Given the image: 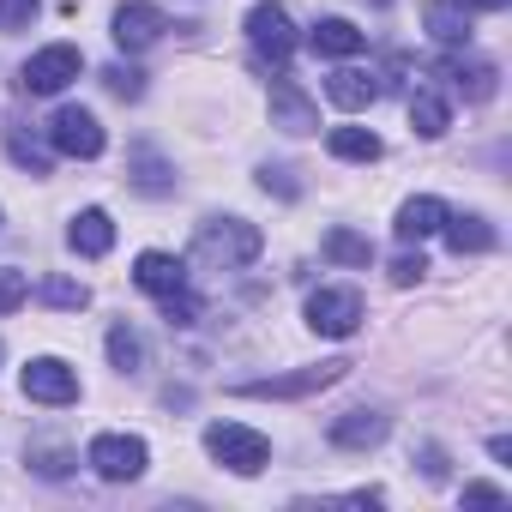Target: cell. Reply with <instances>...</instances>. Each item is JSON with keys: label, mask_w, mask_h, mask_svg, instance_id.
<instances>
[{"label": "cell", "mask_w": 512, "mask_h": 512, "mask_svg": "<svg viewBox=\"0 0 512 512\" xmlns=\"http://www.w3.org/2000/svg\"><path fill=\"white\" fill-rule=\"evenodd\" d=\"M133 284L145 290V296H169V290H181L187 284V266L175 260V253H139V266H133Z\"/></svg>", "instance_id": "13"}, {"label": "cell", "mask_w": 512, "mask_h": 512, "mask_svg": "<svg viewBox=\"0 0 512 512\" xmlns=\"http://www.w3.org/2000/svg\"><path fill=\"white\" fill-rule=\"evenodd\" d=\"M326 151H332V157H344V163H374V157H380V139H374L368 127H332Z\"/></svg>", "instance_id": "24"}, {"label": "cell", "mask_w": 512, "mask_h": 512, "mask_svg": "<svg viewBox=\"0 0 512 512\" xmlns=\"http://www.w3.org/2000/svg\"><path fill=\"white\" fill-rule=\"evenodd\" d=\"M205 452L217 464H229L235 476H260L272 464V440L260 428H241V422H211L205 428Z\"/></svg>", "instance_id": "2"}, {"label": "cell", "mask_w": 512, "mask_h": 512, "mask_svg": "<svg viewBox=\"0 0 512 512\" xmlns=\"http://www.w3.org/2000/svg\"><path fill=\"white\" fill-rule=\"evenodd\" d=\"M308 326L320 338H356L362 332V296L356 290H314L308 296Z\"/></svg>", "instance_id": "7"}, {"label": "cell", "mask_w": 512, "mask_h": 512, "mask_svg": "<svg viewBox=\"0 0 512 512\" xmlns=\"http://www.w3.org/2000/svg\"><path fill=\"white\" fill-rule=\"evenodd\" d=\"M260 187H266V193L278 187L284 199H296V181H290V169H260Z\"/></svg>", "instance_id": "35"}, {"label": "cell", "mask_w": 512, "mask_h": 512, "mask_svg": "<svg viewBox=\"0 0 512 512\" xmlns=\"http://www.w3.org/2000/svg\"><path fill=\"white\" fill-rule=\"evenodd\" d=\"M43 302H49V308H73V314H79V308L91 302V290H85V284H73V278H43Z\"/></svg>", "instance_id": "27"}, {"label": "cell", "mask_w": 512, "mask_h": 512, "mask_svg": "<svg viewBox=\"0 0 512 512\" xmlns=\"http://www.w3.org/2000/svg\"><path fill=\"white\" fill-rule=\"evenodd\" d=\"M25 464H31L37 476H49V482H61V476L73 470V452H67V446H31V452H25Z\"/></svg>", "instance_id": "26"}, {"label": "cell", "mask_w": 512, "mask_h": 512, "mask_svg": "<svg viewBox=\"0 0 512 512\" xmlns=\"http://www.w3.org/2000/svg\"><path fill=\"white\" fill-rule=\"evenodd\" d=\"M67 241H73V253H85V260H103V253L115 247V223H109V211H79L73 217V229H67Z\"/></svg>", "instance_id": "18"}, {"label": "cell", "mask_w": 512, "mask_h": 512, "mask_svg": "<svg viewBox=\"0 0 512 512\" xmlns=\"http://www.w3.org/2000/svg\"><path fill=\"white\" fill-rule=\"evenodd\" d=\"M260 247H266V235L253 229V223H241V217H211V223H199L193 260L211 266V272H241V266L260 260Z\"/></svg>", "instance_id": "1"}, {"label": "cell", "mask_w": 512, "mask_h": 512, "mask_svg": "<svg viewBox=\"0 0 512 512\" xmlns=\"http://www.w3.org/2000/svg\"><path fill=\"white\" fill-rule=\"evenodd\" d=\"M25 398H37V404H73L79 398V374L61 356H37L25 368Z\"/></svg>", "instance_id": "9"}, {"label": "cell", "mask_w": 512, "mask_h": 512, "mask_svg": "<svg viewBox=\"0 0 512 512\" xmlns=\"http://www.w3.org/2000/svg\"><path fill=\"white\" fill-rule=\"evenodd\" d=\"M85 458H91V470H97L103 482H133V476H145V458H151V452H145L139 434H97Z\"/></svg>", "instance_id": "6"}, {"label": "cell", "mask_w": 512, "mask_h": 512, "mask_svg": "<svg viewBox=\"0 0 512 512\" xmlns=\"http://www.w3.org/2000/svg\"><path fill=\"white\" fill-rule=\"evenodd\" d=\"M49 145H55L61 157H97V151H103V121H97L91 109L67 103V109H55V121H49Z\"/></svg>", "instance_id": "8"}, {"label": "cell", "mask_w": 512, "mask_h": 512, "mask_svg": "<svg viewBox=\"0 0 512 512\" xmlns=\"http://www.w3.org/2000/svg\"><path fill=\"white\" fill-rule=\"evenodd\" d=\"M422 272H428V260H422V253H398V260H392V284H398V290H410Z\"/></svg>", "instance_id": "33"}, {"label": "cell", "mask_w": 512, "mask_h": 512, "mask_svg": "<svg viewBox=\"0 0 512 512\" xmlns=\"http://www.w3.org/2000/svg\"><path fill=\"white\" fill-rule=\"evenodd\" d=\"M103 85H109L115 97H127V103H133V97H145V73H139V67H109V73H103Z\"/></svg>", "instance_id": "31"}, {"label": "cell", "mask_w": 512, "mask_h": 512, "mask_svg": "<svg viewBox=\"0 0 512 512\" xmlns=\"http://www.w3.org/2000/svg\"><path fill=\"white\" fill-rule=\"evenodd\" d=\"M422 470L440 482V476H446V452H440V446H422Z\"/></svg>", "instance_id": "36"}, {"label": "cell", "mask_w": 512, "mask_h": 512, "mask_svg": "<svg viewBox=\"0 0 512 512\" xmlns=\"http://www.w3.org/2000/svg\"><path fill=\"white\" fill-rule=\"evenodd\" d=\"M7 151H13V163H25L31 175H49V151H43L37 139H25V133H13V139H7Z\"/></svg>", "instance_id": "29"}, {"label": "cell", "mask_w": 512, "mask_h": 512, "mask_svg": "<svg viewBox=\"0 0 512 512\" xmlns=\"http://www.w3.org/2000/svg\"><path fill=\"white\" fill-rule=\"evenodd\" d=\"M43 0H0V31H31Z\"/></svg>", "instance_id": "30"}, {"label": "cell", "mask_w": 512, "mask_h": 512, "mask_svg": "<svg viewBox=\"0 0 512 512\" xmlns=\"http://www.w3.org/2000/svg\"><path fill=\"white\" fill-rule=\"evenodd\" d=\"M440 79H446V85H452L464 103H488L500 73H494L488 61H464V55H446V61H440Z\"/></svg>", "instance_id": "12"}, {"label": "cell", "mask_w": 512, "mask_h": 512, "mask_svg": "<svg viewBox=\"0 0 512 512\" xmlns=\"http://www.w3.org/2000/svg\"><path fill=\"white\" fill-rule=\"evenodd\" d=\"M320 253L332 266H356V272H368V260H374V247H368V235H356V229H326V241H320Z\"/></svg>", "instance_id": "21"}, {"label": "cell", "mask_w": 512, "mask_h": 512, "mask_svg": "<svg viewBox=\"0 0 512 512\" xmlns=\"http://www.w3.org/2000/svg\"><path fill=\"white\" fill-rule=\"evenodd\" d=\"M350 374V362H314V368H296V374H272V380H247L235 386L241 398H314L326 386H338Z\"/></svg>", "instance_id": "4"}, {"label": "cell", "mask_w": 512, "mask_h": 512, "mask_svg": "<svg viewBox=\"0 0 512 512\" xmlns=\"http://www.w3.org/2000/svg\"><path fill=\"white\" fill-rule=\"evenodd\" d=\"M380 440H386V416L380 410H344L332 422V446H344V452H368Z\"/></svg>", "instance_id": "14"}, {"label": "cell", "mask_w": 512, "mask_h": 512, "mask_svg": "<svg viewBox=\"0 0 512 512\" xmlns=\"http://www.w3.org/2000/svg\"><path fill=\"white\" fill-rule=\"evenodd\" d=\"M25 290H31V284H25V272H13V266H0V314H13V308L25 302Z\"/></svg>", "instance_id": "32"}, {"label": "cell", "mask_w": 512, "mask_h": 512, "mask_svg": "<svg viewBox=\"0 0 512 512\" xmlns=\"http://www.w3.org/2000/svg\"><path fill=\"white\" fill-rule=\"evenodd\" d=\"M446 121H452V109H446L440 91H416V97H410V127H416L422 139H440Z\"/></svg>", "instance_id": "23"}, {"label": "cell", "mask_w": 512, "mask_h": 512, "mask_svg": "<svg viewBox=\"0 0 512 512\" xmlns=\"http://www.w3.org/2000/svg\"><path fill=\"white\" fill-rule=\"evenodd\" d=\"M109 362H115L121 374H133V368L145 362V344H139L133 326H109Z\"/></svg>", "instance_id": "25"}, {"label": "cell", "mask_w": 512, "mask_h": 512, "mask_svg": "<svg viewBox=\"0 0 512 512\" xmlns=\"http://www.w3.org/2000/svg\"><path fill=\"white\" fill-rule=\"evenodd\" d=\"M458 7H476V13H506L512 0H458Z\"/></svg>", "instance_id": "37"}, {"label": "cell", "mask_w": 512, "mask_h": 512, "mask_svg": "<svg viewBox=\"0 0 512 512\" xmlns=\"http://www.w3.org/2000/svg\"><path fill=\"white\" fill-rule=\"evenodd\" d=\"M157 302H163V320H169V326H199V296H193L187 284L169 290V296H157Z\"/></svg>", "instance_id": "28"}, {"label": "cell", "mask_w": 512, "mask_h": 512, "mask_svg": "<svg viewBox=\"0 0 512 512\" xmlns=\"http://www.w3.org/2000/svg\"><path fill=\"white\" fill-rule=\"evenodd\" d=\"M464 506H506V488H494V482H464Z\"/></svg>", "instance_id": "34"}, {"label": "cell", "mask_w": 512, "mask_h": 512, "mask_svg": "<svg viewBox=\"0 0 512 512\" xmlns=\"http://www.w3.org/2000/svg\"><path fill=\"white\" fill-rule=\"evenodd\" d=\"M446 241H452V253H458V260H464V253H488L494 247V229H488V217H452L446 211Z\"/></svg>", "instance_id": "22"}, {"label": "cell", "mask_w": 512, "mask_h": 512, "mask_svg": "<svg viewBox=\"0 0 512 512\" xmlns=\"http://www.w3.org/2000/svg\"><path fill=\"white\" fill-rule=\"evenodd\" d=\"M440 223H446V205L434 193H416L398 205V241H428V235H440Z\"/></svg>", "instance_id": "17"}, {"label": "cell", "mask_w": 512, "mask_h": 512, "mask_svg": "<svg viewBox=\"0 0 512 512\" xmlns=\"http://www.w3.org/2000/svg\"><path fill=\"white\" fill-rule=\"evenodd\" d=\"M374 7H392V0H374Z\"/></svg>", "instance_id": "38"}, {"label": "cell", "mask_w": 512, "mask_h": 512, "mask_svg": "<svg viewBox=\"0 0 512 512\" xmlns=\"http://www.w3.org/2000/svg\"><path fill=\"white\" fill-rule=\"evenodd\" d=\"M169 31V19L151 7V0H127V7H115V43L127 49V55H139V49H151L157 37Z\"/></svg>", "instance_id": "10"}, {"label": "cell", "mask_w": 512, "mask_h": 512, "mask_svg": "<svg viewBox=\"0 0 512 512\" xmlns=\"http://www.w3.org/2000/svg\"><path fill=\"white\" fill-rule=\"evenodd\" d=\"M247 43H253V61H260V67H272V73L290 67V55H296V25H290V13L278 7V0H260V7L247 13Z\"/></svg>", "instance_id": "3"}, {"label": "cell", "mask_w": 512, "mask_h": 512, "mask_svg": "<svg viewBox=\"0 0 512 512\" xmlns=\"http://www.w3.org/2000/svg\"><path fill=\"white\" fill-rule=\"evenodd\" d=\"M272 127H284V133H314V127H320L314 97H308L302 85H290V79H272Z\"/></svg>", "instance_id": "11"}, {"label": "cell", "mask_w": 512, "mask_h": 512, "mask_svg": "<svg viewBox=\"0 0 512 512\" xmlns=\"http://www.w3.org/2000/svg\"><path fill=\"white\" fill-rule=\"evenodd\" d=\"M422 25H428V37L446 43V49H464V43H470V7H458V0H428V7H422Z\"/></svg>", "instance_id": "15"}, {"label": "cell", "mask_w": 512, "mask_h": 512, "mask_svg": "<svg viewBox=\"0 0 512 512\" xmlns=\"http://www.w3.org/2000/svg\"><path fill=\"white\" fill-rule=\"evenodd\" d=\"M326 97H332L338 109H368V103L380 97V79L362 73V67H338V73L326 79Z\"/></svg>", "instance_id": "20"}, {"label": "cell", "mask_w": 512, "mask_h": 512, "mask_svg": "<svg viewBox=\"0 0 512 512\" xmlns=\"http://www.w3.org/2000/svg\"><path fill=\"white\" fill-rule=\"evenodd\" d=\"M308 43H314V55H326V61H350V55H362V49H368V37H362L350 19H320Z\"/></svg>", "instance_id": "19"}, {"label": "cell", "mask_w": 512, "mask_h": 512, "mask_svg": "<svg viewBox=\"0 0 512 512\" xmlns=\"http://www.w3.org/2000/svg\"><path fill=\"white\" fill-rule=\"evenodd\" d=\"M127 181H133L139 193H151V199L175 193V169H169L151 145H133V151H127Z\"/></svg>", "instance_id": "16"}, {"label": "cell", "mask_w": 512, "mask_h": 512, "mask_svg": "<svg viewBox=\"0 0 512 512\" xmlns=\"http://www.w3.org/2000/svg\"><path fill=\"white\" fill-rule=\"evenodd\" d=\"M79 67H85V55L73 43H49V49H37L25 61V91L31 97H55V91H67L79 79Z\"/></svg>", "instance_id": "5"}]
</instances>
